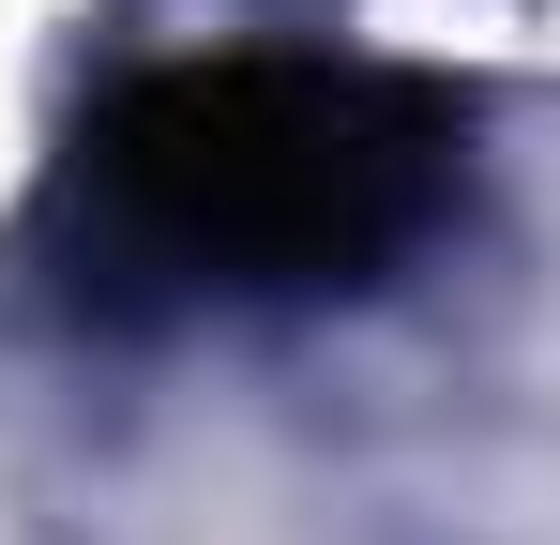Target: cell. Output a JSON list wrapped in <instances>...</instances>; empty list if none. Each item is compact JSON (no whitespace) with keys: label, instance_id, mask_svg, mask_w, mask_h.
I'll return each instance as SVG.
<instances>
[{"label":"cell","instance_id":"cell-1","mask_svg":"<svg viewBox=\"0 0 560 545\" xmlns=\"http://www.w3.org/2000/svg\"><path fill=\"white\" fill-rule=\"evenodd\" d=\"M455 182V121L334 61H183L137 77L77 152L106 258L183 288H349Z\"/></svg>","mask_w":560,"mask_h":545}]
</instances>
